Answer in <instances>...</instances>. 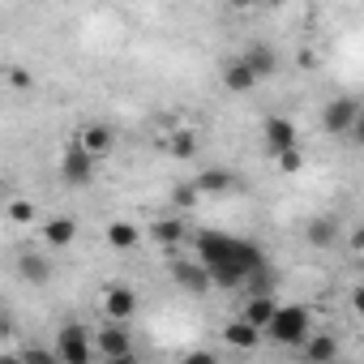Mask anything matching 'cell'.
Masks as SVG:
<instances>
[{"mask_svg": "<svg viewBox=\"0 0 364 364\" xmlns=\"http://www.w3.org/2000/svg\"><path fill=\"white\" fill-rule=\"evenodd\" d=\"M198 262L206 266L210 287H240L262 266V253L253 245H245V240L206 232V236H198Z\"/></svg>", "mask_w": 364, "mask_h": 364, "instance_id": "obj_1", "label": "cell"}, {"mask_svg": "<svg viewBox=\"0 0 364 364\" xmlns=\"http://www.w3.org/2000/svg\"><path fill=\"white\" fill-rule=\"evenodd\" d=\"M309 330H313V317H309V309H304V304H279L262 334H270L279 347H300Z\"/></svg>", "mask_w": 364, "mask_h": 364, "instance_id": "obj_2", "label": "cell"}, {"mask_svg": "<svg viewBox=\"0 0 364 364\" xmlns=\"http://www.w3.org/2000/svg\"><path fill=\"white\" fill-rule=\"evenodd\" d=\"M95 355L103 360H116V364H129L133 360V334H129V321H112L95 334Z\"/></svg>", "mask_w": 364, "mask_h": 364, "instance_id": "obj_3", "label": "cell"}, {"mask_svg": "<svg viewBox=\"0 0 364 364\" xmlns=\"http://www.w3.org/2000/svg\"><path fill=\"white\" fill-rule=\"evenodd\" d=\"M90 355H95L90 330L77 326V321H69V326L56 334V360H65V364H90Z\"/></svg>", "mask_w": 364, "mask_h": 364, "instance_id": "obj_4", "label": "cell"}, {"mask_svg": "<svg viewBox=\"0 0 364 364\" xmlns=\"http://www.w3.org/2000/svg\"><path fill=\"white\" fill-rule=\"evenodd\" d=\"M355 120H360V103L355 99H330L326 112H321V129L326 133H347Z\"/></svg>", "mask_w": 364, "mask_h": 364, "instance_id": "obj_5", "label": "cell"}, {"mask_svg": "<svg viewBox=\"0 0 364 364\" xmlns=\"http://www.w3.org/2000/svg\"><path fill=\"white\" fill-rule=\"evenodd\" d=\"M95 163L99 159H90L82 146H69L65 159H60V176L69 180V185H90V180H95Z\"/></svg>", "mask_w": 364, "mask_h": 364, "instance_id": "obj_6", "label": "cell"}, {"mask_svg": "<svg viewBox=\"0 0 364 364\" xmlns=\"http://www.w3.org/2000/svg\"><path fill=\"white\" fill-rule=\"evenodd\" d=\"M103 313H107L112 321H133V313H137V291H133V287H107V291H103Z\"/></svg>", "mask_w": 364, "mask_h": 364, "instance_id": "obj_7", "label": "cell"}, {"mask_svg": "<svg viewBox=\"0 0 364 364\" xmlns=\"http://www.w3.org/2000/svg\"><path fill=\"white\" fill-rule=\"evenodd\" d=\"M171 274H176L180 287L193 291V296H206V291H210V274H206L202 262H171Z\"/></svg>", "mask_w": 364, "mask_h": 364, "instance_id": "obj_8", "label": "cell"}, {"mask_svg": "<svg viewBox=\"0 0 364 364\" xmlns=\"http://www.w3.org/2000/svg\"><path fill=\"white\" fill-rule=\"evenodd\" d=\"M262 137H266V146L279 154V150H287V146H296V124L287 120V116H270L266 124H262Z\"/></svg>", "mask_w": 364, "mask_h": 364, "instance_id": "obj_9", "label": "cell"}, {"mask_svg": "<svg viewBox=\"0 0 364 364\" xmlns=\"http://www.w3.org/2000/svg\"><path fill=\"white\" fill-rule=\"evenodd\" d=\"M77 146H82L90 159H103V154L116 146V137H112V129H107V124H86V129L77 133Z\"/></svg>", "mask_w": 364, "mask_h": 364, "instance_id": "obj_10", "label": "cell"}, {"mask_svg": "<svg viewBox=\"0 0 364 364\" xmlns=\"http://www.w3.org/2000/svg\"><path fill=\"white\" fill-rule=\"evenodd\" d=\"M223 86H228L232 95H249V90L257 86V77H253V69L236 56V60H228V65H223Z\"/></svg>", "mask_w": 364, "mask_h": 364, "instance_id": "obj_11", "label": "cell"}, {"mask_svg": "<svg viewBox=\"0 0 364 364\" xmlns=\"http://www.w3.org/2000/svg\"><path fill=\"white\" fill-rule=\"evenodd\" d=\"M300 347H304V360H309V364H326V360L338 355V338H330V334H313V330L304 334Z\"/></svg>", "mask_w": 364, "mask_h": 364, "instance_id": "obj_12", "label": "cell"}, {"mask_svg": "<svg viewBox=\"0 0 364 364\" xmlns=\"http://www.w3.org/2000/svg\"><path fill=\"white\" fill-rule=\"evenodd\" d=\"M240 60L253 69V77H257V82H262V77H270V73L279 69V56H274V48H266V43H253Z\"/></svg>", "mask_w": 364, "mask_h": 364, "instance_id": "obj_13", "label": "cell"}, {"mask_svg": "<svg viewBox=\"0 0 364 364\" xmlns=\"http://www.w3.org/2000/svg\"><path fill=\"white\" fill-rule=\"evenodd\" d=\"M18 279L22 283H48L52 279V262L43 253H22L18 257Z\"/></svg>", "mask_w": 364, "mask_h": 364, "instance_id": "obj_14", "label": "cell"}, {"mask_svg": "<svg viewBox=\"0 0 364 364\" xmlns=\"http://www.w3.org/2000/svg\"><path fill=\"white\" fill-rule=\"evenodd\" d=\"M274 309H279V300H274L270 291H257V296H249V304H245V321L257 326V330H266V321L274 317Z\"/></svg>", "mask_w": 364, "mask_h": 364, "instance_id": "obj_15", "label": "cell"}, {"mask_svg": "<svg viewBox=\"0 0 364 364\" xmlns=\"http://www.w3.org/2000/svg\"><path fill=\"white\" fill-rule=\"evenodd\" d=\"M223 334H228V343H232V347H240V351H253V347L262 343V330H257V326H249L245 317L228 321V330H223Z\"/></svg>", "mask_w": 364, "mask_h": 364, "instance_id": "obj_16", "label": "cell"}, {"mask_svg": "<svg viewBox=\"0 0 364 364\" xmlns=\"http://www.w3.org/2000/svg\"><path fill=\"white\" fill-rule=\"evenodd\" d=\"M193 185H198V193H232L236 189V176L223 171V167H210V171H202L193 180Z\"/></svg>", "mask_w": 364, "mask_h": 364, "instance_id": "obj_17", "label": "cell"}, {"mask_svg": "<svg viewBox=\"0 0 364 364\" xmlns=\"http://www.w3.org/2000/svg\"><path fill=\"white\" fill-rule=\"evenodd\" d=\"M73 236H77V223H73L69 215H60V219H48V228H43V240H48L52 249H65Z\"/></svg>", "mask_w": 364, "mask_h": 364, "instance_id": "obj_18", "label": "cell"}, {"mask_svg": "<svg viewBox=\"0 0 364 364\" xmlns=\"http://www.w3.org/2000/svg\"><path fill=\"white\" fill-rule=\"evenodd\" d=\"M150 236H154V245L176 249L180 240H185V223L180 219H159V223H150Z\"/></svg>", "mask_w": 364, "mask_h": 364, "instance_id": "obj_19", "label": "cell"}, {"mask_svg": "<svg viewBox=\"0 0 364 364\" xmlns=\"http://www.w3.org/2000/svg\"><path fill=\"white\" fill-rule=\"evenodd\" d=\"M304 236H309V245H317V249H330V245H334V236H338V223H334V219H313Z\"/></svg>", "mask_w": 364, "mask_h": 364, "instance_id": "obj_20", "label": "cell"}, {"mask_svg": "<svg viewBox=\"0 0 364 364\" xmlns=\"http://www.w3.org/2000/svg\"><path fill=\"white\" fill-rule=\"evenodd\" d=\"M137 240H141V232H137L133 223H124V219H116V223L107 228V245H112V249H133Z\"/></svg>", "mask_w": 364, "mask_h": 364, "instance_id": "obj_21", "label": "cell"}, {"mask_svg": "<svg viewBox=\"0 0 364 364\" xmlns=\"http://www.w3.org/2000/svg\"><path fill=\"white\" fill-rule=\"evenodd\" d=\"M167 150L176 154V159H193L198 154V133H189V129H180L171 141H167Z\"/></svg>", "mask_w": 364, "mask_h": 364, "instance_id": "obj_22", "label": "cell"}, {"mask_svg": "<svg viewBox=\"0 0 364 364\" xmlns=\"http://www.w3.org/2000/svg\"><path fill=\"white\" fill-rule=\"evenodd\" d=\"M274 159H279L283 171H300V163H304V159H300V146H287V150H279Z\"/></svg>", "mask_w": 364, "mask_h": 364, "instance_id": "obj_23", "label": "cell"}, {"mask_svg": "<svg viewBox=\"0 0 364 364\" xmlns=\"http://www.w3.org/2000/svg\"><path fill=\"white\" fill-rule=\"evenodd\" d=\"M171 198H176V206H198V198H202V193H198V185H176V193H171Z\"/></svg>", "mask_w": 364, "mask_h": 364, "instance_id": "obj_24", "label": "cell"}, {"mask_svg": "<svg viewBox=\"0 0 364 364\" xmlns=\"http://www.w3.org/2000/svg\"><path fill=\"white\" fill-rule=\"evenodd\" d=\"M9 219L14 223H31L35 219V206L31 202H9Z\"/></svg>", "mask_w": 364, "mask_h": 364, "instance_id": "obj_25", "label": "cell"}, {"mask_svg": "<svg viewBox=\"0 0 364 364\" xmlns=\"http://www.w3.org/2000/svg\"><path fill=\"white\" fill-rule=\"evenodd\" d=\"M9 82H14L18 90H31V86H35V77H31L26 69H9Z\"/></svg>", "mask_w": 364, "mask_h": 364, "instance_id": "obj_26", "label": "cell"}, {"mask_svg": "<svg viewBox=\"0 0 364 364\" xmlns=\"http://www.w3.org/2000/svg\"><path fill=\"white\" fill-rule=\"evenodd\" d=\"M22 360H39V364H48V360H56V351H43V347H26V351H22Z\"/></svg>", "mask_w": 364, "mask_h": 364, "instance_id": "obj_27", "label": "cell"}, {"mask_svg": "<svg viewBox=\"0 0 364 364\" xmlns=\"http://www.w3.org/2000/svg\"><path fill=\"white\" fill-rule=\"evenodd\" d=\"M257 0H228V9H253Z\"/></svg>", "mask_w": 364, "mask_h": 364, "instance_id": "obj_28", "label": "cell"}, {"mask_svg": "<svg viewBox=\"0 0 364 364\" xmlns=\"http://www.w3.org/2000/svg\"><path fill=\"white\" fill-rule=\"evenodd\" d=\"M0 198H5V189H0Z\"/></svg>", "mask_w": 364, "mask_h": 364, "instance_id": "obj_29", "label": "cell"}]
</instances>
